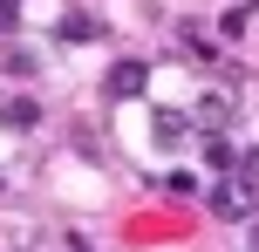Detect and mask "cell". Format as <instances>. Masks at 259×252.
I'll list each match as a JSON object with an SVG mask.
<instances>
[{
  "mask_svg": "<svg viewBox=\"0 0 259 252\" xmlns=\"http://www.w3.org/2000/svg\"><path fill=\"white\" fill-rule=\"evenodd\" d=\"M0 27H14V7H7V0H0Z\"/></svg>",
  "mask_w": 259,
  "mask_h": 252,
  "instance_id": "cell-7",
  "label": "cell"
},
{
  "mask_svg": "<svg viewBox=\"0 0 259 252\" xmlns=\"http://www.w3.org/2000/svg\"><path fill=\"white\" fill-rule=\"evenodd\" d=\"M198 123H205V130L219 136L225 123H232V103H225V95H205V103H198Z\"/></svg>",
  "mask_w": 259,
  "mask_h": 252,
  "instance_id": "cell-3",
  "label": "cell"
},
{
  "mask_svg": "<svg viewBox=\"0 0 259 252\" xmlns=\"http://www.w3.org/2000/svg\"><path fill=\"white\" fill-rule=\"evenodd\" d=\"M109 89H116V95H137L143 89V62H123L116 75H109Z\"/></svg>",
  "mask_w": 259,
  "mask_h": 252,
  "instance_id": "cell-5",
  "label": "cell"
},
{
  "mask_svg": "<svg viewBox=\"0 0 259 252\" xmlns=\"http://www.w3.org/2000/svg\"><path fill=\"white\" fill-rule=\"evenodd\" d=\"M205 164H211V171H239V164H232V143H225V136H205Z\"/></svg>",
  "mask_w": 259,
  "mask_h": 252,
  "instance_id": "cell-4",
  "label": "cell"
},
{
  "mask_svg": "<svg viewBox=\"0 0 259 252\" xmlns=\"http://www.w3.org/2000/svg\"><path fill=\"white\" fill-rule=\"evenodd\" d=\"M239 177H252V184H259V150H246V157H239Z\"/></svg>",
  "mask_w": 259,
  "mask_h": 252,
  "instance_id": "cell-6",
  "label": "cell"
},
{
  "mask_svg": "<svg viewBox=\"0 0 259 252\" xmlns=\"http://www.w3.org/2000/svg\"><path fill=\"white\" fill-rule=\"evenodd\" d=\"M150 136H157V143H164V150H178L184 136H191V123H184L178 109H150Z\"/></svg>",
  "mask_w": 259,
  "mask_h": 252,
  "instance_id": "cell-2",
  "label": "cell"
},
{
  "mask_svg": "<svg viewBox=\"0 0 259 252\" xmlns=\"http://www.w3.org/2000/svg\"><path fill=\"white\" fill-rule=\"evenodd\" d=\"M205 205H211V218H252V205H259V184H252V177H239V171H225V177H211Z\"/></svg>",
  "mask_w": 259,
  "mask_h": 252,
  "instance_id": "cell-1",
  "label": "cell"
}]
</instances>
